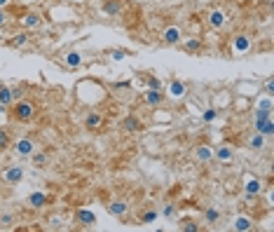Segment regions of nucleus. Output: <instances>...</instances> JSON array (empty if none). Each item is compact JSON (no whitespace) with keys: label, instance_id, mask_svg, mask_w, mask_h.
<instances>
[{"label":"nucleus","instance_id":"f257e3e1","mask_svg":"<svg viewBox=\"0 0 274 232\" xmlns=\"http://www.w3.org/2000/svg\"><path fill=\"white\" fill-rule=\"evenodd\" d=\"M35 113H38V108H35V103L26 101V99H19V101H14V110L12 115L17 122H31L35 117Z\"/></svg>","mask_w":274,"mask_h":232},{"label":"nucleus","instance_id":"f03ea898","mask_svg":"<svg viewBox=\"0 0 274 232\" xmlns=\"http://www.w3.org/2000/svg\"><path fill=\"white\" fill-rule=\"evenodd\" d=\"M162 42H164L166 47H173V45L183 42V28L176 26V24L164 26V28H162Z\"/></svg>","mask_w":274,"mask_h":232},{"label":"nucleus","instance_id":"7ed1b4c3","mask_svg":"<svg viewBox=\"0 0 274 232\" xmlns=\"http://www.w3.org/2000/svg\"><path fill=\"white\" fill-rule=\"evenodd\" d=\"M251 35L248 33H237L232 35V52L234 54H246L248 49H251Z\"/></svg>","mask_w":274,"mask_h":232},{"label":"nucleus","instance_id":"20e7f679","mask_svg":"<svg viewBox=\"0 0 274 232\" xmlns=\"http://www.w3.org/2000/svg\"><path fill=\"white\" fill-rule=\"evenodd\" d=\"M3 181L10 185H17L24 181V167H19V164H12V167H7L5 171H3Z\"/></svg>","mask_w":274,"mask_h":232},{"label":"nucleus","instance_id":"39448f33","mask_svg":"<svg viewBox=\"0 0 274 232\" xmlns=\"http://www.w3.org/2000/svg\"><path fill=\"white\" fill-rule=\"evenodd\" d=\"M73 218H75V223L80 227H94L96 225V213L89 211V209H77Z\"/></svg>","mask_w":274,"mask_h":232},{"label":"nucleus","instance_id":"423d86ee","mask_svg":"<svg viewBox=\"0 0 274 232\" xmlns=\"http://www.w3.org/2000/svg\"><path fill=\"white\" fill-rule=\"evenodd\" d=\"M106 209H108V213L115 216V218H122V216L129 213V204H127L124 199H110L108 204H106Z\"/></svg>","mask_w":274,"mask_h":232},{"label":"nucleus","instance_id":"0eeeda50","mask_svg":"<svg viewBox=\"0 0 274 232\" xmlns=\"http://www.w3.org/2000/svg\"><path fill=\"white\" fill-rule=\"evenodd\" d=\"M143 103H145V106L157 108V106L164 103V92H162V89H145V92H143Z\"/></svg>","mask_w":274,"mask_h":232},{"label":"nucleus","instance_id":"6e6552de","mask_svg":"<svg viewBox=\"0 0 274 232\" xmlns=\"http://www.w3.org/2000/svg\"><path fill=\"white\" fill-rule=\"evenodd\" d=\"M52 204V197L47 192H31L28 195V206L31 209H45V206Z\"/></svg>","mask_w":274,"mask_h":232},{"label":"nucleus","instance_id":"1a4fd4ad","mask_svg":"<svg viewBox=\"0 0 274 232\" xmlns=\"http://www.w3.org/2000/svg\"><path fill=\"white\" fill-rule=\"evenodd\" d=\"M166 92H169L171 99H185V96H188V85H185L183 80H178V78H173V80L169 82Z\"/></svg>","mask_w":274,"mask_h":232},{"label":"nucleus","instance_id":"9d476101","mask_svg":"<svg viewBox=\"0 0 274 232\" xmlns=\"http://www.w3.org/2000/svg\"><path fill=\"white\" fill-rule=\"evenodd\" d=\"M206 19H209V26H211V28H223L227 24V12H225V10H220V7H216V10L209 12Z\"/></svg>","mask_w":274,"mask_h":232},{"label":"nucleus","instance_id":"9b49d317","mask_svg":"<svg viewBox=\"0 0 274 232\" xmlns=\"http://www.w3.org/2000/svg\"><path fill=\"white\" fill-rule=\"evenodd\" d=\"M14 152L19 157H31L35 152V143L31 138H19V141H14Z\"/></svg>","mask_w":274,"mask_h":232},{"label":"nucleus","instance_id":"f8f14e48","mask_svg":"<svg viewBox=\"0 0 274 232\" xmlns=\"http://www.w3.org/2000/svg\"><path fill=\"white\" fill-rule=\"evenodd\" d=\"M124 10L122 0H103L101 3V12L106 14V17H120Z\"/></svg>","mask_w":274,"mask_h":232},{"label":"nucleus","instance_id":"ddd939ff","mask_svg":"<svg viewBox=\"0 0 274 232\" xmlns=\"http://www.w3.org/2000/svg\"><path fill=\"white\" fill-rule=\"evenodd\" d=\"M124 131H129V134H136V131H143V122H141V117L136 115H127L122 117V122H120Z\"/></svg>","mask_w":274,"mask_h":232},{"label":"nucleus","instance_id":"4468645a","mask_svg":"<svg viewBox=\"0 0 274 232\" xmlns=\"http://www.w3.org/2000/svg\"><path fill=\"white\" fill-rule=\"evenodd\" d=\"M262 181L260 178H248L246 185H244V192H246V199H258V195L262 192Z\"/></svg>","mask_w":274,"mask_h":232},{"label":"nucleus","instance_id":"2eb2a0df","mask_svg":"<svg viewBox=\"0 0 274 232\" xmlns=\"http://www.w3.org/2000/svg\"><path fill=\"white\" fill-rule=\"evenodd\" d=\"M28 40H31V33L28 31H19V33H14L10 40H7V47H12V49H21V47H26Z\"/></svg>","mask_w":274,"mask_h":232},{"label":"nucleus","instance_id":"dca6fc26","mask_svg":"<svg viewBox=\"0 0 274 232\" xmlns=\"http://www.w3.org/2000/svg\"><path fill=\"white\" fill-rule=\"evenodd\" d=\"M204 40L202 38H188V40L183 42V52L185 54H202V49H204Z\"/></svg>","mask_w":274,"mask_h":232},{"label":"nucleus","instance_id":"f3484780","mask_svg":"<svg viewBox=\"0 0 274 232\" xmlns=\"http://www.w3.org/2000/svg\"><path fill=\"white\" fill-rule=\"evenodd\" d=\"M84 127H87L89 131H99L103 127V115L101 113H96V110L87 113V117H84Z\"/></svg>","mask_w":274,"mask_h":232},{"label":"nucleus","instance_id":"a211bd4d","mask_svg":"<svg viewBox=\"0 0 274 232\" xmlns=\"http://www.w3.org/2000/svg\"><path fill=\"white\" fill-rule=\"evenodd\" d=\"M21 24H24V28H26V31H33V28H40L42 17L38 12H26L24 17H21Z\"/></svg>","mask_w":274,"mask_h":232},{"label":"nucleus","instance_id":"6ab92c4d","mask_svg":"<svg viewBox=\"0 0 274 232\" xmlns=\"http://www.w3.org/2000/svg\"><path fill=\"white\" fill-rule=\"evenodd\" d=\"M63 63H66L68 68H80V66H82V54H80L77 49H68V52L63 54Z\"/></svg>","mask_w":274,"mask_h":232},{"label":"nucleus","instance_id":"aec40b11","mask_svg":"<svg viewBox=\"0 0 274 232\" xmlns=\"http://www.w3.org/2000/svg\"><path fill=\"white\" fill-rule=\"evenodd\" d=\"M265 143H267V136H262L260 131H255L253 136H248V141H246L248 150H262V148H265Z\"/></svg>","mask_w":274,"mask_h":232},{"label":"nucleus","instance_id":"412c9836","mask_svg":"<svg viewBox=\"0 0 274 232\" xmlns=\"http://www.w3.org/2000/svg\"><path fill=\"white\" fill-rule=\"evenodd\" d=\"M157 218H159L157 209H143V211L138 213V225H150V223H155Z\"/></svg>","mask_w":274,"mask_h":232},{"label":"nucleus","instance_id":"4be33fe9","mask_svg":"<svg viewBox=\"0 0 274 232\" xmlns=\"http://www.w3.org/2000/svg\"><path fill=\"white\" fill-rule=\"evenodd\" d=\"M232 227L237 232H248V230H253V218H248V216H237L232 223Z\"/></svg>","mask_w":274,"mask_h":232},{"label":"nucleus","instance_id":"5701e85b","mask_svg":"<svg viewBox=\"0 0 274 232\" xmlns=\"http://www.w3.org/2000/svg\"><path fill=\"white\" fill-rule=\"evenodd\" d=\"M213 157H216L218 162H230V160L234 157V150L230 148V145H220V148L213 150Z\"/></svg>","mask_w":274,"mask_h":232},{"label":"nucleus","instance_id":"b1692460","mask_svg":"<svg viewBox=\"0 0 274 232\" xmlns=\"http://www.w3.org/2000/svg\"><path fill=\"white\" fill-rule=\"evenodd\" d=\"M195 157H197L199 162H211L213 160V150L211 148H209V145H197V148H195Z\"/></svg>","mask_w":274,"mask_h":232},{"label":"nucleus","instance_id":"393cba45","mask_svg":"<svg viewBox=\"0 0 274 232\" xmlns=\"http://www.w3.org/2000/svg\"><path fill=\"white\" fill-rule=\"evenodd\" d=\"M178 230L183 232H199V223L192 218H180L178 220Z\"/></svg>","mask_w":274,"mask_h":232},{"label":"nucleus","instance_id":"a878e982","mask_svg":"<svg viewBox=\"0 0 274 232\" xmlns=\"http://www.w3.org/2000/svg\"><path fill=\"white\" fill-rule=\"evenodd\" d=\"M220 220V211L216 206H206L204 209V223H218Z\"/></svg>","mask_w":274,"mask_h":232},{"label":"nucleus","instance_id":"bb28decb","mask_svg":"<svg viewBox=\"0 0 274 232\" xmlns=\"http://www.w3.org/2000/svg\"><path fill=\"white\" fill-rule=\"evenodd\" d=\"M31 160H33V167H38V169H42V167H47V162H49V155H47V152H38V150H35L33 155H31Z\"/></svg>","mask_w":274,"mask_h":232},{"label":"nucleus","instance_id":"cd10ccee","mask_svg":"<svg viewBox=\"0 0 274 232\" xmlns=\"http://www.w3.org/2000/svg\"><path fill=\"white\" fill-rule=\"evenodd\" d=\"M0 103H5L7 108L14 103L12 99V87H5V85H0Z\"/></svg>","mask_w":274,"mask_h":232},{"label":"nucleus","instance_id":"c85d7f7f","mask_svg":"<svg viewBox=\"0 0 274 232\" xmlns=\"http://www.w3.org/2000/svg\"><path fill=\"white\" fill-rule=\"evenodd\" d=\"M10 145H12V138H10V134L0 127V150H7Z\"/></svg>","mask_w":274,"mask_h":232},{"label":"nucleus","instance_id":"c756f323","mask_svg":"<svg viewBox=\"0 0 274 232\" xmlns=\"http://www.w3.org/2000/svg\"><path fill=\"white\" fill-rule=\"evenodd\" d=\"M14 220H17L14 213H3V216H0V227H10Z\"/></svg>","mask_w":274,"mask_h":232},{"label":"nucleus","instance_id":"7c9ffc66","mask_svg":"<svg viewBox=\"0 0 274 232\" xmlns=\"http://www.w3.org/2000/svg\"><path fill=\"white\" fill-rule=\"evenodd\" d=\"M258 110H269V113H272V96L260 99V101H258Z\"/></svg>","mask_w":274,"mask_h":232},{"label":"nucleus","instance_id":"2f4dec72","mask_svg":"<svg viewBox=\"0 0 274 232\" xmlns=\"http://www.w3.org/2000/svg\"><path fill=\"white\" fill-rule=\"evenodd\" d=\"M260 134H262V136H272V134H274V122H272V117H269L267 122L262 124V129H260Z\"/></svg>","mask_w":274,"mask_h":232},{"label":"nucleus","instance_id":"473e14b6","mask_svg":"<svg viewBox=\"0 0 274 232\" xmlns=\"http://www.w3.org/2000/svg\"><path fill=\"white\" fill-rule=\"evenodd\" d=\"M216 117H218V110H216V108H209V110H204L202 120H204V122H213Z\"/></svg>","mask_w":274,"mask_h":232},{"label":"nucleus","instance_id":"72a5a7b5","mask_svg":"<svg viewBox=\"0 0 274 232\" xmlns=\"http://www.w3.org/2000/svg\"><path fill=\"white\" fill-rule=\"evenodd\" d=\"M148 89H162V82H159V78L148 75Z\"/></svg>","mask_w":274,"mask_h":232},{"label":"nucleus","instance_id":"f704fd0d","mask_svg":"<svg viewBox=\"0 0 274 232\" xmlns=\"http://www.w3.org/2000/svg\"><path fill=\"white\" fill-rule=\"evenodd\" d=\"M162 213H164V218H173V216H176V206H173V204H166L164 209H162Z\"/></svg>","mask_w":274,"mask_h":232},{"label":"nucleus","instance_id":"c9c22d12","mask_svg":"<svg viewBox=\"0 0 274 232\" xmlns=\"http://www.w3.org/2000/svg\"><path fill=\"white\" fill-rule=\"evenodd\" d=\"M7 21H10V14L5 12V7H0V26H5Z\"/></svg>","mask_w":274,"mask_h":232},{"label":"nucleus","instance_id":"e433bc0d","mask_svg":"<svg viewBox=\"0 0 274 232\" xmlns=\"http://www.w3.org/2000/svg\"><path fill=\"white\" fill-rule=\"evenodd\" d=\"M265 92H267V96L274 94V80L272 78H267V82H265Z\"/></svg>","mask_w":274,"mask_h":232},{"label":"nucleus","instance_id":"4c0bfd02","mask_svg":"<svg viewBox=\"0 0 274 232\" xmlns=\"http://www.w3.org/2000/svg\"><path fill=\"white\" fill-rule=\"evenodd\" d=\"M124 56H127V52H124V49H115V52H113V59H115V61H122Z\"/></svg>","mask_w":274,"mask_h":232},{"label":"nucleus","instance_id":"58836bf2","mask_svg":"<svg viewBox=\"0 0 274 232\" xmlns=\"http://www.w3.org/2000/svg\"><path fill=\"white\" fill-rule=\"evenodd\" d=\"M113 87H115V89H129V87H131V82H129V80H122V82H115Z\"/></svg>","mask_w":274,"mask_h":232},{"label":"nucleus","instance_id":"ea45409f","mask_svg":"<svg viewBox=\"0 0 274 232\" xmlns=\"http://www.w3.org/2000/svg\"><path fill=\"white\" fill-rule=\"evenodd\" d=\"M21 94H24V92H21V87H12V99H14V101H19Z\"/></svg>","mask_w":274,"mask_h":232},{"label":"nucleus","instance_id":"a19ab883","mask_svg":"<svg viewBox=\"0 0 274 232\" xmlns=\"http://www.w3.org/2000/svg\"><path fill=\"white\" fill-rule=\"evenodd\" d=\"M49 223H52V227H54V230H56V227H61V218H59V216H54Z\"/></svg>","mask_w":274,"mask_h":232},{"label":"nucleus","instance_id":"79ce46f5","mask_svg":"<svg viewBox=\"0 0 274 232\" xmlns=\"http://www.w3.org/2000/svg\"><path fill=\"white\" fill-rule=\"evenodd\" d=\"M3 113H7V106H5V103H0V115H3Z\"/></svg>","mask_w":274,"mask_h":232},{"label":"nucleus","instance_id":"37998d69","mask_svg":"<svg viewBox=\"0 0 274 232\" xmlns=\"http://www.w3.org/2000/svg\"><path fill=\"white\" fill-rule=\"evenodd\" d=\"M10 3H12V0H0V7H7Z\"/></svg>","mask_w":274,"mask_h":232},{"label":"nucleus","instance_id":"c03bdc74","mask_svg":"<svg viewBox=\"0 0 274 232\" xmlns=\"http://www.w3.org/2000/svg\"><path fill=\"white\" fill-rule=\"evenodd\" d=\"M70 3H75V5H82L84 0H70Z\"/></svg>","mask_w":274,"mask_h":232},{"label":"nucleus","instance_id":"a18cd8bd","mask_svg":"<svg viewBox=\"0 0 274 232\" xmlns=\"http://www.w3.org/2000/svg\"><path fill=\"white\" fill-rule=\"evenodd\" d=\"M59 3H63V0H59Z\"/></svg>","mask_w":274,"mask_h":232}]
</instances>
